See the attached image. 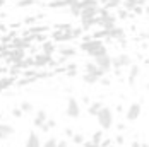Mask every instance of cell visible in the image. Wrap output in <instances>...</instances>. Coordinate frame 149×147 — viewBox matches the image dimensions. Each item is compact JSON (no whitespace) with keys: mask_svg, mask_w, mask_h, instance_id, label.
Instances as JSON below:
<instances>
[{"mask_svg":"<svg viewBox=\"0 0 149 147\" xmlns=\"http://www.w3.org/2000/svg\"><path fill=\"white\" fill-rule=\"evenodd\" d=\"M141 113H142V104L132 103L125 111V118H127V121H137L141 118Z\"/></svg>","mask_w":149,"mask_h":147,"instance_id":"cell-7","label":"cell"},{"mask_svg":"<svg viewBox=\"0 0 149 147\" xmlns=\"http://www.w3.org/2000/svg\"><path fill=\"white\" fill-rule=\"evenodd\" d=\"M15 36H17V34H15L14 31H10L9 34H3L0 41H2V44H9V43H10V41H12V40H14V38H15Z\"/></svg>","mask_w":149,"mask_h":147,"instance_id":"cell-29","label":"cell"},{"mask_svg":"<svg viewBox=\"0 0 149 147\" xmlns=\"http://www.w3.org/2000/svg\"><path fill=\"white\" fill-rule=\"evenodd\" d=\"M65 115L69 118H79L81 116V104L75 98H69L67 101V108H65Z\"/></svg>","mask_w":149,"mask_h":147,"instance_id":"cell-5","label":"cell"},{"mask_svg":"<svg viewBox=\"0 0 149 147\" xmlns=\"http://www.w3.org/2000/svg\"><path fill=\"white\" fill-rule=\"evenodd\" d=\"M79 5H81V9H86V7H100V2L98 0H79Z\"/></svg>","mask_w":149,"mask_h":147,"instance_id":"cell-25","label":"cell"},{"mask_svg":"<svg viewBox=\"0 0 149 147\" xmlns=\"http://www.w3.org/2000/svg\"><path fill=\"white\" fill-rule=\"evenodd\" d=\"M82 103H84V104H89V103H91L89 98H88V96H84V98H82Z\"/></svg>","mask_w":149,"mask_h":147,"instance_id":"cell-50","label":"cell"},{"mask_svg":"<svg viewBox=\"0 0 149 147\" xmlns=\"http://www.w3.org/2000/svg\"><path fill=\"white\" fill-rule=\"evenodd\" d=\"M70 33H72L74 40H77V38H81V36H82V33H84V31H82V28H72Z\"/></svg>","mask_w":149,"mask_h":147,"instance_id":"cell-35","label":"cell"},{"mask_svg":"<svg viewBox=\"0 0 149 147\" xmlns=\"http://www.w3.org/2000/svg\"><path fill=\"white\" fill-rule=\"evenodd\" d=\"M130 147H141V142H139V140H134V142L130 144Z\"/></svg>","mask_w":149,"mask_h":147,"instance_id":"cell-46","label":"cell"},{"mask_svg":"<svg viewBox=\"0 0 149 147\" xmlns=\"http://www.w3.org/2000/svg\"><path fill=\"white\" fill-rule=\"evenodd\" d=\"M115 144H117V146H123V144H125V137H123V135H117V137H115Z\"/></svg>","mask_w":149,"mask_h":147,"instance_id":"cell-42","label":"cell"},{"mask_svg":"<svg viewBox=\"0 0 149 147\" xmlns=\"http://www.w3.org/2000/svg\"><path fill=\"white\" fill-rule=\"evenodd\" d=\"M144 10H146V7H142V5H135L130 12H134L135 15H142V14H144Z\"/></svg>","mask_w":149,"mask_h":147,"instance_id":"cell-37","label":"cell"},{"mask_svg":"<svg viewBox=\"0 0 149 147\" xmlns=\"http://www.w3.org/2000/svg\"><path fill=\"white\" fill-rule=\"evenodd\" d=\"M82 79H84V82H86V84H89V86H91V84H96V82L100 80L96 75H89V74H84V77H82Z\"/></svg>","mask_w":149,"mask_h":147,"instance_id":"cell-31","label":"cell"},{"mask_svg":"<svg viewBox=\"0 0 149 147\" xmlns=\"http://www.w3.org/2000/svg\"><path fill=\"white\" fill-rule=\"evenodd\" d=\"M132 65V58L127 53H118L111 57V69H129Z\"/></svg>","mask_w":149,"mask_h":147,"instance_id":"cell-3","label":"cell"},{"mask_svg":"<svg viewBox=\"0 0 149 147\" xmlns=\"http://www.w3.org/2000/svg\"><path fill=\"white\" fill-rule=\"evenodd\" d=\"M63 133H65V137H72V135H74V130H72L70 127H67V128L63 130Z\"/></svg>","mask_w":149,"mask_h":147,"instance_id":"cell-43","label":"cell"},{"mask_svg":"<svg viewBox=\"0 0 149 147\" xmlns=\"http://www.w3.org/2000/svg\"><path fill=\"white\" fill-rule=\"evenodd\" d=\"M5 5V0H0V7H3Z\"/></svg>","mask_w":149,"mask_h":147,"instance_id":"cell-53","label":"cell"},{"mask_svg":"<svg viewBox=\"0 0 149 147\" xmlns=\"http://www.w3.org/2000/svg\"><path fill=\"white\" fill-rule=\"evenodd\" d=\"M41 17H43V15H29V17L24 19V24H31V26H33V24H34L38 19H41Z\"/></svg>","mask_w":149,"mask_h":147,"instance_id":"cell-33","label":"cell"},{"mask_svg":"<svg viewBox=\"0 0 149 147\" xmlns=\"http://www.w3.org/2000/svg\"><path fill=\"white\" fill-rule=\"evenodd\" d=\"M0 33H7V26L5 24H0Z\"/></svg>","mask_w":149,"mask_h":147,"instance_id":"cell-47","label":"cell"},{"mask_svg":"<svg viewBox=\"0 0 149 147\" xmlns=\"http://www.w3.org/2000/svg\"><path fill=\"white\" fill-rule=\"evenodd\" d=\"M125 127H127L125 123H118V125H117V128H118L120 132H123V130H125Z\"/></svg>","mask_w":149,"mask_h":147,"instance_id":"cell-45","label":"cell"},{"mask_svg":"<svg viewBox=\"0 0 149 147\" xmlns=\"http://www.w3.org/2000/svg\"><path fill=\"white\" fill-rule=\"evenodd\" d=\"M96 120H98V125H100V128L101 130H110L111 127H113V120H115V116H113V110L111 108H108V106H104L98 111V115H96Z\"/></svg>","mask_w":149,"mask_h":147,"instance_id":"cell-2","label":"cell"},{"mask_svg":"<svg viewBox=\"0 0 149 147\" xmlns=\"http://www.w3.org/2000/svg\"><path fill=\"white\" fill-rule=\"evenodd\" d=\"M106 40H113V41H120L125 44V29L120 26H113L111 29H108V38Z\"/></svg>","mask_w":149,"mask_h":147,"instance_id":"cell-8","label":"cell"},{"mask_svg":"<svg viewBox=\"0 0 149 147\" xmlns=\"http://www.w3.org/2000/svg\"><path fill=\"white\" fill-rule=\"evenodd\" d=\"M12 86H15V77H12V75H5V77L0 75V92L10 89Z\"/></svg>","mask_w":149,"mask_h":147,"instance_id":"cell-14","label":"cell"},{"mask_svg":"<svg viewBox=\"0 0 149 147\" xmlns=\"http://www.w3.org/2000/svg\"><path fill=\"white\" fill-rule=\"evenodd\" d=\"M14 127L10 123H5V121H0V140H7L14 135Z\"/></svg>","mask_w":149,"mask_h":147,"instance_id":"cell-11","label":"cell"},{"mask_svg":"<svg viewBox=\"0 0 149 147\" xmlns=\"http://www.w3.org/2000/svg\"><path fill=\"white\" fill-rule=\"evenodd\" d=\"M115 111H117V113H123V106H122V104H118V106H117V110H115Z\"/></svg>","mask_w":149,"mask_h":147,"instance_id":"cell-48","label":"cell"},{"mask_svg":"<svg viewBox=\"0 0 149 147\" xmlns=\"http://www.w3.org/2000/svg\"><path fill=\"white\" fill-rule=\"evenodd\" d=\"M84 74H89V75H96L98 79H101L104 75V72L100 69V67H96V63L94 62H88L86 65H84Z\"/></svg>","mask_w":149,"mask_h":147,"instance_id":"cell-12","label":"cell"},{"mask_svg":"<svg viewBox=\"0 0 149 147\" xmlns=\"http://www.w3.org/2000/svg\"><path fill=\"white\" fill-rule=\"evenodd\" d=\"M93 26H96V17H93V19H81V28H82V31H89Z\"/></svg>","mask_w":149,"mask_h":147,"instance_id":"cell-23","label":"cell"},{"mask_svg":"<svg viewBox=\"0 0 149 147\" xmlns=\"http://www.w3.org/2000/svg\"><path fill=\"white\" fill-rule=\"evenodd\" d=\"M46 118H48V115H46V110H38V113H36V116H34V127L36 128H40L43 123L46 121Z\"/></svg>","mask_w":149,"mask_h":147,"instance_id":"cell-19","label":"cell"},{"mask_svg":"<svg viewBox=\"0 0 149 147\" xmlns=\"http://www.w3.org/2000/svg\"><path fill=\"white\" fill-rule=\"evenodd\" d=\"M19 108H21L22 113H31V111H33V104H31L29 101H22V103L19 104Z\"/></svg>","mask_w":149,"mask_h":147,"instance_id":"cell-30","label":"cell"},{"mask_svg":"<svg viewBox=\"0 0 149 147\" xmlns=\"http://www.w3.org/2000/svg\"><path fill=\"white\" fill-rule=\"evenodd\" d=\"M36 80H38L36 77H21L19 80H15V84H17V87H26L33 82H36Z\"/></svg>","mask_w":149,"mask_h":147,"instance_id":"cell-21","label":"cell"},{"mask_svg":"<svg viewBox=\"0 0 149 147\" xmlns=\"http://www.w3.org/2000/svg\"><path fill=\"white\" fill-rule=\"evenodd\" d=\"M10 28H12V29H17V28H19V22H14V24H10Z\"/></svg>","mask_w":149,"mask_h":147,"instance_id":"cell-51","label":"cell"},{"mask_svg":"<svg viewBox=\"0 0 149 147\" xmlns=\"http://www.w3.org/2000/svg\"><path fill=\"white\" fill-rule=\"evenodd\" d=\"M141 147H149V146H148V142H142V144H141Z\"/></svg>","mask_w":149,"mask_h":147,"instance_id":"cell-52","label":"cell"},{"mask_svg":"<svg viewBox=\"0 0 149 147\" xmlns=\"http://www.w3.org/2000/svg\"><path fill=\"white\" fill-rule=\"evenodd\" d=\"M57 51H58L60 57H65L67 60L77 55V50H75L74 46H58V48H57Z\"/></svg>","mask_w":149,"mask_h":147,"instance_id":"cell-15","label":"cell"},{"mask_svg":"<svg viewBox=\"0 0 149 147\" xmlns=\"http://www.w3.org/2000/svg\"><path fill=\"white\" fill-rule=\"evenodd\" d=\"M70 139H72V142H74L75 146H82V144L86 142V137H84L82 133H74Z\"/></svg>","mask_w":149,"mask_h":147,"instance_id":"cell-27","label":"cell"},{"mask_svg":"<svg viewBox=\"0 0 149 147\" xmlns=\"http://www.w3.org/2000/svg\"><path fill=\"white\" fill-rule=\"evenodd\" d=\"M82 147H100V146H96V144H93V142H84V144H82Z\"/></svg>","mask_w":149,"mask_h":147,"instance_id":"cell-44","label":"cell"},{"mask_svg":"<svg viewBox=\"0 0 149 147\" xmlns=\"http://www.w3.org/2000/svg\"><path fill=\"white\" fill-rule=\"evenodd\" d=\"M55 62L52 58V55H46L43 51H40V53H36L34 57H33V67L34 69H43V67H48V65H53Z\"/></svg>","mask_w":149,"mask_h":147,"instance_id":"cell-4","label":"cell"},{"mask_svg":"<svg viewBox=\"0 0 149 147\" xmlns=\"http://www.w3.org/2000/svg\"><path fill=\"white\" fill-rule=\"evenodd\" d=\"M94 63H96V67H100L104 74H108L111 70V55H110V53L98 55V57H94Z\"/></svg>","mask_w":149,"mask_h":147,"instance_id":"cell-6","label":"cell"},{"mask_svg":"<svg viewBox=\"0 0 149 147\" xmlns=\"http://www.w3.org/2000/svg\"><path fill=\"white\" fill-rule=\"evenodd\" d=\"M24 147H41V140H40V137H38V133L36 132H31L28 135V139H26V144Z\"/></svg>","mask_w":149,"mask_h":147,"instance_id":"cell-17","label":"cell"},{"mask_svg":"<svg viewBox=\"0 0 149 147\" xmlns=\"http://www.w3.org/2000/svg\"><path fill=\"white\" fill-rule=\"evenodd\" d=\"M9 74H10L12 77H15V75H19V74H21V69H19V67H17L15 63H12V67L9 69Z\"/></svg>","mask_w":149,"mask_h":147,"instance_id":"cell-38","label":"cell"},{"mask_svg":"<svg viewBox=\"0 0 149 147\" xmlns=\"http://www.w3.org/2000/svg\"><path fill=\"white\" fill-rule=\"evenodd\" d=\"M104 133H103V130H96V132L93 133V137H91V142H93V144H96V146H100V144H101V142H103V137Z\"/></svg>","mask_w":149,"mask_h":147,"instance_id":"cell-24","label":"cell"},{"mask_svg":"<svg viewBox=\"0 0 149 147\" xmlns=\"http://www.w3.org/2000/svg\"><path fill=\"white\" fill-rule=\"evenodd\" d=\"M45 125L48 127V130H53V128L57 127V120H53V118H46Z\"/></svg>","mask_w":149,"mask_h":147,"instance_id":"cell-36","label":"cell"},{"mask_svg":"<svg viewBox=\"0 0 149 147\" xmlns=\"http://www.w3.org/2000/svg\"><path fill=\"white\" fill-rule=\"evenodd\" d=\"M46 7L48 9H63V7H67V0H50L46 3Z\"/></svg>","mask_w":149,"mask_h":147,"instance_id":"cell-22","label":"cell"},{"mask_svg":"<svg viewBox=\"0 0 149 147\" xmlns=\"http://www.w3.org/2000/svg\"><path fill=\"white\" fill-rule=\"evenodd\" d=\"M41 51L46 53V55H53V53L57 51V44L53 43L52 40H46V41H43V44H41Z\"/></svg>","mask_w":149,"mask_h":147,"instance_id":"cell-18","label":"cell"},{"mask_svg":"<svg viewBox=\"0 0 149 147\" xmlns=\"http://www.w3.org/2000/svg\"><path fill=\"white\" fill-rule=\"evenodd\" d=\"M139 75H141V65H130L129 67V74H127V77H129V84L130 86H134L135 80L139 79Z\"/></svg>","mask_w":149,"mask_h":147,"instance_id":"cell-13","label":"cell"},{"mask_svg":"<svg viewBox=\"0 0 149 147\" xmlns=\"http://www.w3.org/2000/svg\"><path fill=\"white\" fill-rule=\"evenodd\" d=\"M22 115H24V113L21 111V108H17V106H15V108H12V116H14V118H21Z\"/></svg>","mask_w":149,"mask_h":147,"instance_id":"cell-40","label":"cell"},{"mask_svg":"<svg viewBox=\"0 0 149 147\" xmlns=\"http://www.w3.org/2000/svg\"><path fill=\"white\" fill-rule=\"evenodd\" d=\"M38 0H17V7L19 9H26V7H33L36 5Z\"/></svg>","mask_w":149,"mask_h":147,"instance_id":"cell-26","label":"cell"},{"mask_svg":"<svg viewBox=\"0 0 149 147\" xmlns=\"http://www.w3.org/2000/svg\"><path fill=\"white\" fill-rule=\"evenodd\" d=\"M98 82H100V84H101V86H104V87H108V86H110V84H111V80H110V79H108V77H101V79H100V80H98Z\"/></svg>","mask_w":149,"mask_h":147,"instance_id":"cell-41","label":"cell"},{"mask_svg":"<svg viewBox=\"0 0 149 147\" xmlns=\"http://www.w3.org/2000/svg\"><path fill=\"white\" fill-rule=\"evenodd\" d=\"M74 40V36H72V33L70 31H53V34H52V41L53 43H69V41H72Z\"/></svg>","mask_w":149,"mask_h":147,"instance_id":"cell-9","label":"cell"},{"mask_svg":"<svg viewBox=\"0 0 149 147\" xmlns=\"http://www.w3.org/2000/svg\"><path fill=\"white\" fill-rule=\"evenodd\" d=\"M69 12L74 15V17H79V14H81V5H79V2H75V3H72V5H69Z\"/></svg>","mask_w":149,"mask_h":147,"instance_id":"cell-28","label":"cell"},{"mask_svg":"<svg viewBox=\"0 0 149 147\" xmlns=\"http://www.w3.org/2000/svg\"><path fill=\"white\" fill-rule=\"evenodd\" d=\"M7 72V69L3 67V65H0V75H3V74Z\"/></svg>","mask_w":149,"mask_h":147,"instance_id":"cell-49","label":"cell"},{"mask_svg":"<svg viewBox=\"0 0 149 147\" xmlns=\"http://www.w3.org/2000/svg\"><path fill=\"white\" fill-rule=\"evenodd\" d=\"M53 28H55L57 31H70V29H72V26H70V24H67V22H65V24H55Z\"/></svg>","mask_w":149,"mask_h":147,"instance_id":"cell-34","label":"cell"},{"mask_svg":"<svg viewBox=\"0 0 149 147\" xmlns=\"http://www.w3.org/2000/svg\"><path fill=\"white\" fill-rule=\"evenodd\" d=\"M79 50L81 51H84L86 55H89V57H98V55H103V53H108V48L104 46L103 40H94V38H91L88 41H82L81 46H79Z\"/></svg>","mask_w":149,"mask_h":147,"instance_id":"cell-1","label":"cell"},{"mask_svg":"<svg viewBox=\"0 0 149 147\" xmlns=\"http://www.w3.org/2000/svg\"><path fill=\"white\" fill-rule=\"evenodd\" d=\"M129 15H130V12H129V10H125L123 7H122V9L118 7V12H117V17H118V19H122V21H125V19L129 17Z\"/></svg>","mask_w":149,"mask_h":147,"instance_id":"cell-32","label":"cell"},{"mask_svg":"<svg viewBox=\"0 0 149 147\" xmlns=\"http://www.w3.org/2000/svg\"><path fill=\"white\" fill-rule=\"evenodd\" d=\"M0 120H2V111H0Z\"/></svg>","mask_w":149,"mask_h":147,"instance_id":"cell-54","label":"cell"},{"mask_svg":"<svg viewBox=\"0 0 149 147\" xmlns=\"http://www.w3.org/2000/svg\"><path fill=\"white\" fill-rule=\"evenodd\" d=\"M26 58V50L22 48H10L9 50V55H7V62L10 63H19L21 60Z\"/></svg>","mask_w":149,"mask_h":147,"instance_id":"cell-10","label":"cell"},{"mask_svg":"<svg viewBox=\"0 0 149 147\" xmlns=\"http://www.w3.org/2000/svg\"><path fill=\"white\" fill-rule=\"evenodd\" d=\"M98 12H100V7H86V9H81L79 17L81 19H93L98 15Z\"/></svg>","mask_w":149,"mask_h":147,"instance_id":"cell-16","label":"cell"},{"mask_svg":"<svg viewBox=\"0 0 149 147\" xmlns=\"http://www.w3.org/2000/svg\"><path fill=\"white\" fill-rule=\"evenodd\" d=\"M101 108H103V103L101 101H93V103L88 104V113H89L91 116H96Z\"/></svg>","mask_w":149,"mask_h":147,"instance_id":"cell-20","label":"cell"},{"mask_svg":"<svg viewBox=\"0 0 149 147\" xmlns=\"http://www.w3.org/2000/svg\"><path fill=\"white\" fill-rule=\"evenodd\" d=\"M57 139H48L45 144H41V147H57Z\"/></svg>","mask_w":149,"mask_h":147,"instance_id":"cell-39","label":"cell"}]
</instances>
